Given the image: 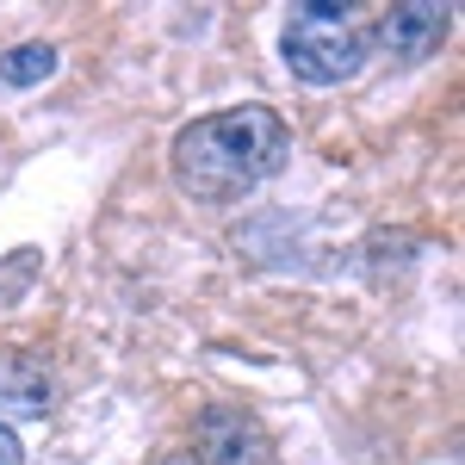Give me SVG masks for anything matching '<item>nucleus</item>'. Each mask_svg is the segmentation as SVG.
Here are the masks:
<instances>
[{
  "label": "nucleus",
  "mask_w": 465,
  "mask_h": 465,
  "mask_svg": "<svg viewBox=\"0 0 465 465\" xmlns=\"http://www.w3.org/2000/svg\"><path fill=\"white\" fill-rule=\"evenodd\" d=\"M155 465H199V460H193V453H162Z\"/></svg>",
  "instance_id": "obj_8"
},
{
  "label": "nucleus",
  "mask_w": 465,
  "mask_h": 465,
  "mask_svg": "<svg viewBox=\"0 0 465 465\" xmlns=\"http://www.w3.org/2000/svg\"><path fill=\"white\" fill-rule=\"evenodd\" d=\"M56 74V50L50 44H13L0 56V87H37Z\"/></svg>",
  "instance_id": "obj_6"
},
{
  "label": "nucleus",
  "mask_w": 465,
  "mask_h": 465,
  "mask_svg": "<svg viewBox=\"0 0 465 465\" xmlns=\"http://www.w3.org/2000/svg\"><path fill=\"white\" fill-rule=\"evenodd\" d=\"M0 465H25V447H19L13 422H0Z\"/></svg>",
  "instance_id": "obj_7"
},
{
  "label": "nucleus",
  "mask_w": 465,
  "mask_h": 465,
  "mask_svg": "<svg viewBox=\"0 0 465 465\" xmlns=\"http://www.w3.org/2000/svg\"><path fill=\"white\" fill-rule=\"evenodd\" d=\"M372 13L348 6V0H304L292 6L280 50H286V69L311 87H335V81H354L372 56Z\"/></svg>",
  "instance_id": "obj_2"
},
{
  "label": "nucleus",
  "mask_w": 465,
  "mask_h": 465,
  "mask_svg": "<svg viewBox=\"0 0 465 465\" xmlns=\"http://www.w3.org/2000/svg\"><path fill=\"white\" fill-rule=\"evenodd\" d=\"M453 25V13L440 0H410V6H391L379 25H372V44H385L391 63H422L440 50V37Z\"/></svg>",
  "instance_id": "obj_4"
},
{
  "label": "nucleus",
  "mask_w": 465,
  "mask_h": 465,
  "mask_svg": "<svg viewBox=\"0 0 465 465\" xmlns=\"http://www.w3.org/2000/svg\"><path fill=\"white\" fill-rule=\"evenodd\" d=\"M50 366L25 348H0V422L6 416H50Z\"/></svg>",
  "instance_id": "obj_5"
},
{
  "label": "nucleus",
  "mask_w": 465,
  "mask_h": 465,
  "mask_svg": "<svg viewBox=\"0 0 465 465\" xmlns=\"http://www.w3.org/2000/svg\"><path fill=\"white\" fill-rule=\"evenodd\" d=\"M292 155V131L273 106H230V112H205L193 124L174 131L168 168L174 186L199 205H230L254 193L261 180H273Z\"/></svg>",
  "instance_id": "obj_1"
},
{
  "label": "nucleus",
  "mask_w": 465,
  "mask_h": 465,
  "mask_svg": "<svg viewBox=\"0 0 465 465\" xmlns=\"http://www.w3.org/2000/svg\"><path fill=\"white\" fill-rule=\"evenodd\" d=\"M199 465H273V440L242 403H212L199 416Z\"/></svg>",
  "instance_id": "obj_3"
}]
</instances>
